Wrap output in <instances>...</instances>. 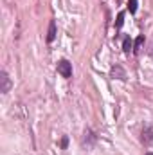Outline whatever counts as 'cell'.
Returning a JSON list of instances; mask_svg holds the SVG:
<instances>
[{"mask_svg":"<svg viewBox=\"0 0 153 155\" xmlns=\"http://www.w3.org/2000/svg\"><path fill=\"white\" fill-rule=\"evenodd\" d=\"M56 71H58V74L61 78H65V79H70L72 78V63L69 61V60H60L58 61V65H56Z\"/></svg>","mask_w":153,"mask_h":155,"instance_id":"6da1fadb","label":"cell"},{"mask_svg":"<svg viewBox=\"0 0 153 155\" xmlns=\"http://www.w3.org/2000/svg\"><path fill=\"white\" fill-rule=\"evenodd\" d=\"M110 78H114V79H119V81H126V71L122 69V65H114L112 69H110Z\"/></svg>","mask_w":153,"mask_h":155,"instance_id":"277c9868","label":"cell"},{"mask_svg":"<svg viewBox=\"0 0 153 155\" xmlns=\"http://www.w3.org/2000/svg\"><path fill=\"white\" fill-rule=\"evenodd\" d=\"M148 54H150V56H151V58H153V43H151V45H150V49H148Z\"/></svg>","mask_w":153,"mask_h":155,"instance_id":"7c38bea8","label":"cell"},{"mask_svg":"<svg viewBox=\"0 0 153 155\" xmlns=\"http://www.w3.org/2000/svg\"><path fill=\"white\" fill-rule=\"evenodd\" d=\"M11 87H13V83H11L9 74H7L5 71H0V92H2V94H7V92L11 90Z\"/></svg>","mask_w":153,"mask_h":155,"instance_id":"3957f363","label":"cell"},{"mask_svg":"<svg viewBox=\"0 0 153 155\" xmlns=\"http://www.w3.org/2000/svg\"><path fill=\"white\" fill-rule=\"evenodd\" d=\"M56 35H58L56 20H50V22H49V31H47V38H45V41H47V43H52L54 38H56Z\"/></svg>","mask_w":153,"mask_h":155,"instance_id":"5b68a950","label":"cell"},{"mask_svg":"<svg viewBox=\"0 0 153 155\" xmlns=\"http://www.w3.org/2000/svg\"><path fill=\"white\" fill-rule=\"evenodd\" d=\"M144 155H153V152H146V153H144Z\"/></svg>","mask_w":153,"mask_h":155,"instance_id":"4fadbf2b","label":"cell"},{"mask_svg":"<svg viewBox=\"0 0 153 155\" xmlns=\"http://www.w3.org/2000/svg\"><path fill=\"white\" fill-rule=\"evenodd\" d=\"M144 41H146V38H144V35H139V36L135 38V41H133V54H135V56H137V54L141 52V49H142Z\"/></svg>","mask_w":153,"mask_h":155,"instance_id":"52a82bcc","label":"cell"},{"mask_svg":"<svg viewBox=\"0 0 153 155\" xmlns=\"http://www.w3.org/2000/svg\"><path fill=\"white\" fill-rule=\"evenodd\" d=\"M96 139H97L96 134H94L90 128H86V130H85V144H86V146H92V144L96 143Z\"/></svg>","mask_w":153,"mask_h":155,"instance_id":"ba28073f","label":"cell"},{"mask_svg":"<svg viewBox=\"0 0 153 155\" xmlns=\"http://www.w3.org/2000/svg\"><path fill=\"white\" fill-rule=\"evenodd\" d=\"M141 143L144 148H151L153 146V126L151 124H146L141 132Z\"/></svg>","mask_w":153,"mask_h":155,"instance_id":"7a4b0ae2","label":"cell"},{"mask_svg":"<svg viewBox=\"0 0 153 155\" xmlns=\"http://www.w3.org/2000/svg\"><path fill=\"white\" fill-rule=\"evenodd\" d=\"M122 52H124V54L133 52V40L130 38V36H124V38H122Z\"/></svg>","mask_w":153,"mask_h":155,"instance_id":"8992f818","label":"cell"},{"mask_svg":"<svg viewBox=\"0 0 153 155\" xmlns=\"http://www.w3.org/2000/svg\"><path fill=\"white\" fill-rule=\"evenodd\" d=\"M122 24H124V11H121V13L117 15V20H115V31H121Z\"/></svg>","mask_w":153,"mask_h":155,"instance_id":"9c48e42d","label":"cell"},{"mask_svg":"<svg viewBox=\"0 0 153 155\" xmlns=\"http://www.w3.org/2000/svg\"><path fill=\"white\" fill-rule=\"evenodd\" d=\"M67 146H69V137H67V135H63V137H61V141H60V148H61V150H67Z\"/></svg>","mask_w":153,"mask_h":155,"instance_id":"8fae6325","label":"cell"},{"mask_svg":"<svg viewBox=\"0 0 153 155\" xmlns=\"http://www.w3.org/2000/svg\"><path fill=\"white\" fill-rule=\"evenodd\" d=\"M137 9H139V0H128V11L132 15H135Z\"/></svg>","mask_w":153,"mask_h":155,"instance_id":"30bf717a","label":"cell"}]
</instances>
